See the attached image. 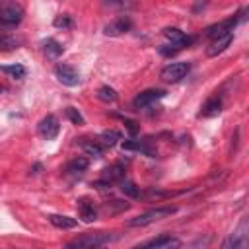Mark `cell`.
Listing matches in <instances>:
<instances>
[{
    "label": "cell",
    "mask_w": 249,
    "mask_h": 249,
    "mask_svg": "<svg viewBox=\"0 0 249 249\" xmlns=\"http://www.w3.org/2000/svg\"><path fill=\"white\" fill-rule=\"evenodd\" d=\"M175 212H177V206H158V208L146 210V212H142V214H138L134 218H128L124 224L128 228H144V226L154 224V222H158V220H161L165 216H171Z\"/></svg>",
    "instance_id": "6da1fadb"
},
{
    "label": "cell",
    "mask_w": 249,
    "mask_h": 249,
    "mask_svg": "<svg viewBox=\"0 0 249 249\" xmlns=\"http://www.w3.org/2000/svg\"><path fill=\"white\" fill-rule=\"evenodd\" d=\"M117 239L115 231H93V233H84L80 237H76L74 241H70L66 245V249H89L93 245H105L107 241Z\"/></svg>",
    "instance_id": "7a4b0ae2"
},
{
    "label": "cell",
    "mask_w": 249,
    "mask_h": 249,
    "mask_svg": "<svg viewBox=\"0 0 249 249\" xmlns=\"http://www.w3.org/2000/svg\"><path fill=\"white\" fill-rule=\"evenodd\" d=\"M25 16V10L18 2H0V25L2 27H18Z\"/></svg>",
    "instance_id": "3957f363"
},
{
    "label": "cell",
    "mask_w": 249,
    "mask_h": 249,
    "mask_svg": "<svg viewBox=\"0 0 249 249\" xmlns=\"http://www.w3.org/2000/svg\"><path fill=\"white\" fill-rule=\"evenodd\" d=\"M241 12H243V10H241ZM241 12H239V14H235V16H231V18H228V19H224V21H218V23H214V25L206 27V37H210V39L214 41V39H220V37L231 35V33H233V29H235V25H237L241 19H245V18L241 16Z\"/></svg>",
    "instance_id": "277c9868"
},
{
    "label": "cell",
    "mask_w": 249,
    "mask_h": 249,
    "mask_svg": "<svg viewBox=\"0 0 249 249\" xmlns=\"http://www.w3.org/2000/svg\"><path fill=\"white\" fill-rule=\"evenodd\" d=\"M247 241H249V220H247V216H243L241 222L237 224V228L222 241L220 249H235V247H239Z\"/></svg>",
    "instance_id": "5b68a950"
},
{
    "label": "cell",
    "mask_w": 249,
    "mask_h": 249,
    "mask_svg": "<svg viewBox=\"0 0 249 249\" xmlns=\"http://www.w3.org/2000/svg\"><path fill=\"white\" fill-rule=\"evenodd\" d=\"M191 70V64L189 62H171L167 64L163 70H161V80L167 82V84H175V82H181Z\"/></svg>",
    "instance_id": "8992f818"
},
{
    "label": "cell",
    "mask_w": 249,
    "mask_h": 249,
    "mask_svg": "<svg viewBox=\"0 0 249 249\" xmlns=\"http://www.w3.org/2000/svg\"><path fill=\"white\" fill-rule=\"evenodd\" d=\"M54 76L62 86H68V88H74V86L80 84V72L72 64H64V62L56 64L54 66Z\"/></svg>",
    "instance_id": "52a82bcc"
},
{
    "label": "cell",
    "mask_w": 249,
    "mask_h": 249,
    "mask_svg": "<svg viewBox=\"0 0 249 249\" xmlns=\"http://www.w3.org/2000/svg\"><path fill=\"white\" fill-rule=\"evenodd\" d=\"M58 130H60V123L56 115H47L37 123V132L45 140H54L58 136Z\"/></svg>",
    "instance_id": "ba28073f"
},
{
    "label": "cell",
    "mask_w": 249,
    "mask_h": 249,
    "mask_svg": "<svg viewBox=\"0 0 249 249\" xmlns=\"http://www.w3.org/2000/svg\"><path fill=\"white\" fill-rule=\"evenodd\" d=\"M181 239L179 237H171V235H158L142 245H136L134 249H181Z\"/></svg>",
    "instance_id": "9c48e42d"
},
{
    "label": "cell",
    "mask_w": 249,
    "mask_h": 249,
    "mask_svg": "<svg viewBox=\"0 0 249 249\" xmlns=\"http://www.w3.org/2000/svg\"><path fill=\"white\" fill-rule=\"evenodd\" d=\"M130 19L126 18V16H119V18H115V19H111L105 27H103V33L105 35H109V37H117V35H123V33H126L128 29H130Z\"/></svg>",
    "instance_id": "30bf717a"
},
{
    "label": "cell",
    "mask_w": 249,
    "mask_h": 249,
    "mask_svg": "<svg viewBox=\"0 0 249 249\" xmlns=\"http://www.w3.org/2000/svg\"><path fill=\"white\" fill-rule=\"evenodd\" d=\"M163 95H165L163 89H144V91H140V93L134 97L132 105H134L136 109H142V107H148V105L156 103V101L161 99Z\"/></svg>",
    "instance_id": "8fae6325"
},
{
    "label": "cell",
    "mask_w": 249,
    "mask_h": 249,
    "mask_svg": "<svg viewBox=\"0 0 249 249\" xmlns=\"http://www.w3.org/2000/svg\"><path fill=\"white\" fill-rule=\"evenodd\" d=\"M76 208H78V214H80V218H82L84 222L89 224V222L97 220V208H95L93 200H89L88 196L78 198V200H76Z\"/></svg>",
    "instance_id": "7c38bea8"
},
{
    "label": "cell",
    "mask_w": 249,
    "mask_h": 249,
    "mask_svg": "<svg viewBox=\"0 0 249 249\" xmlns=\"http://www.w3.org/2000/svg\"><path fill=\"white\" fill-rule=\"evenodd\" d=\"M163 37H165L171 45H175L177 49H183L185 45L191 43V39H189L179 27H165V29H163Z\"/></svg>",
    "instance_id": "4fadbf2b"
},
{
    "label": "cell",
    "mask_w": 249,
    "mask_h": 249,
    "mask_svg": "<svg viewBox=\"0 0 249 249\" xmlns=\"http://www.w3.org/2000/svg\"><path fill=\"white\" fill-rule=\"evenodd\" d=\"M222 105H224L222 97H218V95L208 97V99L204 101V105L200 107V117H216V115L222 111Z\"/></svg>",
    "instance_id": "5bb4252c"
},
{
    "label": "cell",
    "mask_w": 249,
    "mask_h": 249,
    "mask_svg": "<svg viewBox=\"0 0 249 249\" xmlns=\"http://www.w3.org/2000/svg\"><path fill=\"white\" fill-rule=\"evenodd\" d=\"M233 41V33L231 35H226V37H220V39H214L208 47H206V54L208 56H218L220 53H224Z\"/></svg>",
    "instance_id": "9a60e30c"
},
{
    "label": "cell",
    "mask_w": 249,
    "mask_h": 249,
    "mask_svg": "<svg viewBox=\"0 0 249 249\" xmlns=\"http://www.w3.org/2000/svg\"><path fill=\"white\" fill-rule=\"evenodd\" d=\"M123 179H124V167L121 163H113V165L105 167L101 173V181H107V183H115V181H123Z\"/></svg>",
    "instance_id": "2e32d148"
},
{
    "label": "cell",
    "mask_w": 249,
    "mask_h": 249,
    "mask_svg": "<svg viewBox=\"0 0 249 249\" xmlns=\"http://www.w3.org/2000/svg\"><path fill=\"white\" fill-rule=\"evenodd\" d=\"M49 222L58 228V230H72L78 226V220L72 218V216H64V214H51L49 216Z\"/></svg>",
    "instance_id": "e0dca14e"
},
{
    "label": "cell",
    "mask_w": 249,
    "mask_h": 249,
    "mask_svg": "<svg viewBox=\"0 0 249 249\" xmlns=\"http://www.w3.org/2000/svg\"><path fill=\"white\" fill-rule=\"evenodd\" d=\"M119 140H121V132L115 130V128H109V130H103V132L97 136L95 142H97L101 148H111V146H115Z\"/></svg>",
    "instance_id": "ac0fdd59"
},
{
    "label": "cell",
    "mask_w": 249,
    "mask_h": 249,
    "mask_svg": "<svg viewBox=\"0 0 249 249\" xmlns=\"http://www.w3.org/2000/svg\"><path fill=\"white\" fill-rule=\"evenodd\" d=\"M43 53H45L47 58L56 60L64 53V47L58 41H54V39H47V41H43Z\"/></svg>",
    "instance_id": "d6986e66"
},
{
    "label": "cell",
    "mask_w": 249,
    "mask_h": 249,
    "mask_svg": "<svg viewBox=\"0 0 249 249\" xmlns=\"http://www.w3.org/2000/svg\"><path fill=\"white\" fill-rule=\"evenodd\" d=\"M123 150H136V152H142L150 158H156V152L148 146L146 140H124L123 142Z\"/></svg>",
    "instance_id": "ffe728a7"
},
{
    "label": "cell",
    "mask_w": 249,
    "mask_h": 249,
    "mask_svg": "<svg viewBox=\"0 0 249 249\" xmlns=\"http://www.w3.org/2000/svg\"><path fill=\"white\" fill-rule=\"evenodd\" d=\"M21 45H23V39L21 37H16V35L2 33L0 31V51H14V49H18Z\"/></svg>",
    "instance_id": "44dd1931"
},
{
    "label": "cell",
    "mask_w": 249,
    "mask_h": 249,
    "mask_svg": "<svg viewBox=\"0 0 249 249\" xmlns=\"http://www.w3.org/2000/svg\"><path fill=\"white\" fill-rule=\"evenodd\" d=\"M80 146H82V150H84L88 156H93V158H101V156H103V148H101L95 140L80 138Z\"/></svg>",
    "instance_id": "7402d4cb"
},
{
    "label": "cell",
    "mask_w": 249,
    "mask_h": 249,
    "mask_svg": "<svg viewBox=\"0 0 249 249\" xmlns=\"http://www.w3.org/2000/svg\"><path fill=\"white\" fill-rule=\"evenodd\" d=\"M88 165H89V160L84 158V156H80V158H74V160H70L66 163V171L68 173H82V171L88 169Z\"/></svg>",
    "instance_id": "603a6c76"
},
{
    "label": "cell",
    "mask_w": 249,
    "mask_h": 249,
    "mask_svg": "<svg viewBox=\"0 0 249 249\" xmlns=\"http://www.w3.org/2000/svg\"><path fill=\"white\" fill-rule=\"evenodd\" d=\"M0 70L4 74H8L10 78H14V80H21L27 72L25 66H21V64H6V66H0Z\"/></svg>",
    "instance_id": "cb8c5ba5"
},
{
    "label": "cell",
    "mask_w": 249,
    "mask_h": 249,
    "mask_svg": "<svg viewBox=\"0 0 249 249\" xmlns=\"http://www.w3.org/2000/svg\"><path fill=\"white\" fill-rule=\"evenodd\" d=\"M95 95H97V99H101V101H105V103H111V101L117 99V91H115L111 86H101Z\"/></svg>",
    "instance_id": "d4e9b609"
},
{
    "label": "cell",
    "mask_w": 249,
    "mask_h": 249,
    "mask_svg": "<svg viewBox=\"0 0 249 249\" xmlns=\"http://www.w3.org/2000/svg\"><path fill=\"white\" fill-rule=\"evenodd\" d=\"M121 191H123L126 196H130V198H138V196H140V189H138L132 181H128V179H123V181H121Z\"/></svg>",
    "instance_id": "484cf974"
},
{
    "label": "cell",
    "mask_w": 249,
    "mask_h": 249,
    "mask_svg": "<svg viewBox=\"0 0 249 249\" xmlns=\"http://www.w3.org/2000/svg\"><path fill=\"white\" fill-rule=\"evenodd\" d=\"M126 208H130V204L128 202H123V200H111V202H107V204H103V210L105 212H109V214H117V212H121V210H126Z\"/></svg>",
    "instance_id": "4316f807"
},
{
    "label": "cell",
    "mask_w": 249,
    "mask_h": 249,
    "mask_svg": "<svg viewBox=\"0 0 249 249\" xmlns=\"http://www.w3.org/2000/svg\"><path fill=\"white\" fill-rule=\"evenodd\" d=\"M64 117H66L72 124H78V126L84 124V117H82V113H80L76 107H66V109H64Z\"/></svg>",
    "instance_id": "83f0119b"
},
{
    "label": "cell",
    "mask_w": 249,
    "mask_h": 249,
    "mask_svg": "<svg viewBox=\"0 0 249 249\" xmlns=\"http://www.w3.org/2000/svg\"><path fill=\"white\" fill-rule=\"evenodd\" d=\"M53 23H54V27H58V29H68V27L74 25V21H72V18H70L68 14H60V16H56Z\"/></svg>",
    "instance_id": "f1b7e54d"
},
{
    "label": "cell",
    "mask_w": 249,
    "mask_h": 249,
    "mask_svg": "<svg viewBox=\"0 0 249 249\" xmlns=\"http://www.w3.org/2000/svg\"><path fill=\"white\" fill-rule=\"evenodd\" d=\"M210 239H212L210 235H206V237H198V239H195L193 243H189V245H185V247L181 245V249H204V247L210 243Z\"/></svg>",
    "instance_id": "f546056e"
},
{
    "label": "cell",
    "mask_w": 249,
    "mask_h": 249,
    "mask_svg": "<svg viewBox=\"0 0 249 249\" xmlns=\"http://www.w3.org/2000/svg\"><path fill=\"white\" fill-rule=\"evenodd\" d=\"M177 51H181V49H177L175 45H163V47H160V53H161L163 56H169V54H175Z\"/></svg>",
    "instance_id": "4dcf8cb0"
},
{
    "label": "cell",
    "mask_w": 249,
    "mask_h": 249,
    "mask_svg": "<svg viewBox=\"0 0 249 249\" xmlns=\"http://www.w3.org/2000/svg\"><path fill=\"white\" fill-rule=\"evenodd\" d=\"M124 124H126V128H128V132H130V134H136V132L140 130L138 123H134V121H130V119H124Z\"/></svg>",
    "instance_id": "1f68e13d"
},
{
    "label": "cell",
    "mask_w": 249,
    "mask_h": 249,
    "mask_svg": "<svg viewBox=\"0 0 249 249\" xmlns=\"http://www.w3.org/2000/svg\"><path fill=\"white\" fill-rule=\"evenodd\" d=\"M237 140H239V130H235V134H233V138H231V148H230V152H231V154L235 152V146H237Z\"/></svg>",
    "instance_id": "d6a6232c"
},
{
    "label": "cell",
    "mask_w": 249,
    "mask_h": 249,
    "mask_svg": "<svg viewBox=\"0 0 249 249\" xmlns=\"http://www.w3.org/2000/svg\"><path fill=\"white\" fill-rule=\"evenodd\" d=\"M235 249H249V241H247V243H243V245H239V247H235Z\"/></svg>",
    "instance_id": "836d02e7"
},
{
    "label": "cell",
    "mask_w": 249,
    "mask_h": 249,
    "mask_svg": "<svg viewBox=\"0 0 249 249\" xmlns=\"http://www.w3.org/2000/svg\"><path fill=\"white\" fill-rule=\"evenodd\" d=\"M89 249H105V245H93V247H89Z\"/></svg>",
    "instance_id": "e575fe53"
}]
</instances>
